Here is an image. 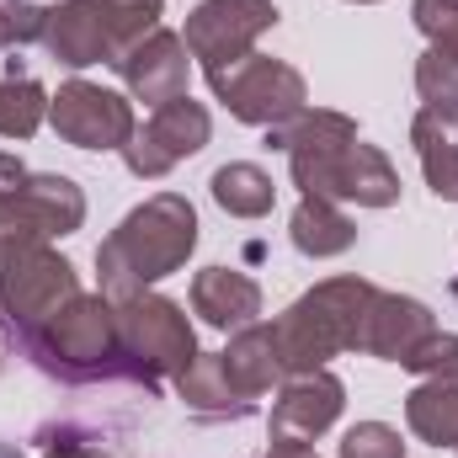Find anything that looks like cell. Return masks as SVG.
<instances>
[{"mask_svg": "<svg viewBox=\"0 0 458 458\" xmlns=\"http://www.w3.org/2000/svg\"><path fill=\"white\" fill-rule=\"evenodd\" d=\"M267 458H315V454H310V443H272Z\"/></svg>", "mask_w": 458, "mask_h": 458, "instance_id": "obj_30", "label": "cell"}, {"mask_svg": "<svg viewBox=\"0 0 458 458\" xmlns=\"http://www.w3.org/2000/svg\"><path fill=\"white\" fill-rule=\"evenodd\" d=\"M432 331L437 326H432L427 304L400 299V293H373V310H368V326H362V352L389 357V362H405Z\"/></svg>", "mask_w": 458, "mask_h": 458, "instance_id": "obj_15", "label": "cell"}, {"mask_svg": "<svg viewBox=\"0 0 458 458\" xmlns=\"http://www.w3.org/2000/svg\"><path fill=\"white\" fill-rule=\"evenodd\" d=\"M113 64L128 81V91L149 107H165V102L187 97V48H182V38L160 32V27H149L139 43H128Z\"/></svg>", "mask_w": 458, "mask_h": 458, "instance_id": "obj_13", "label": "cell"}, {"mask_svg": "<svg viewBox=\"0 0 458 458\" xmlns=\"http://www.w3.org/2000/svg\"><path fill=\"white\" fill-rule=\"evenodd\" d=\"M48 458H107L97 443H81V437H70V432H54L48 437Z\"/></svg>", "mask_w": 458, "mask_h": 458, "instance_id": "obj_28", "label": "cell"}, {"mask_svg": "<svg viewBox=\"0 0 458 458\" xmlns=\"http://www.w3.org/2000/svg\"><path fill=\"white\" fill-rule=\"evenodd\" d=\"M225 357V373L234 378V389L240 394H261V389H272L283 373H288V362H283V352H277V336H272V326H245L234 342H229V352H219Z\"/></svg>", "mask_w": 458, "mask_h": 458, "instance_id": "obj_18", "label": "cell"}, {"mask_svg": "<svg viewBox=\"0 0 458 458\" xmlns=\"http://www.w3.org/2000/svg\"><path fill=\"white\" fill-rule=\"evenodd\" d=\"M214 198L234 219H261L272 208V176L261 165H225L214 171Z\"/></svg>", "mask_w": 458, "mask_h": 458, "instance_id": "obj_22", "label": "cell"}, {"mask_svg": "<svg viewBox=\"0 0 458 458\" xmlns=\"http://www.w3.org/2000/svg\"><path fill=\"white\" fill-rule=\"evenodd\" d=\"M117 342H123L128 368L144 389H155L160 373H187L192 357H198L187 315L171 299H155V293H133V299L117 304Z\"/></svg>", "mask_w": 458, "mask_h": 458, "instance_id": "obj_7", "label": "cell"}, {"mask_svg": "<svg viewBox=\"0 0 458 458\" xmlns=\"http://www.w3.org/2000/svg\"><path fill=\"white\" fill-rule=\"evenodd\" d=\"M288 149L293 182L304 187V198H346L362 208H389L400 198V176L389 171V160L357 139V123L342 113H299V128L277 139Z\"/></svg>", "mask_w": 458, "mask_h": 458, "instance_id": "obj_1", "label": "cell"}, {"mask_svg": "<svg viewBox=\"0 0 458 458\" xmlns=\"http://www.w3.org/2000/svg\"><path fill=\"white\" fill-rule=\"evenodd\" d=\"M86 219V198L75 192V182L64 176H27L5 203H0V229L5 234H32V240H48V234H70Z\"/></svg>", "mask_w": 458, "mask_h": 458, "instance_id": "obj_12", "label": "cell"}, {"mask_svg": "<svg viewBox=\"0 0 458 458\" xmlns=\"http://www.w3.org/2000/svg\"><path fill=\"white\" fill-rule=\"evenodd\" d=\"M208 86H214V97L240 123H256V128H283L288 117L304 113V81H299V70H288L277 59H261V54H245L240 64L208 75Z\"/></svg>", "mask_w": 458, "mask_h": 458, "instance_id": "obj_8", "label": "cell"}, {"mask_svg": "<svg viewBox=\"0 0 458 458\" xmlns=\"http://www.w3.org/2000/svg\"><path fill=\"white\" fill-rule=\"evenodd\" d=\"M208 144V113L192 97H176L165 107H155V117L144 123V133H133L123 144V160L133 176H165L176 160L198 155Z\"/></svg>", "mask_w": 458, "mask_h": 458, "instance_id": "obj_10", "label": "cell"}, {"mask_svg": "<svg viewBox=\"0 0 458 458\" xmlns=\"http://www.w3.org/2000/svg\"><path fill=\"white\" fill-rule=\"evenodd\" d=\"M405 368L411 373H427V378H458V336H437L432 331L427 342L405 357Z\"/></svg>", "mask_w": 458, "mask_h": 458, "instance_id": "obj_27", "label": "cell"}, {"mask_svg": "<svg viewBox=\"0 0 458 458\" xmlns=\"http://www.w3.org/2000/svg\"><path fill=\"white\" fill-rule=\"evenodd\" d=\"M160 16V0H59L48 11V54L59 64H97L117 59L128 43H139Z\"/></svg>", "mask_w": 458, "mask_h": 458, "instance_id": "obj_6", "label": "cell"}, {"mask_svg": "<svg viewBox=\"0 0 458 458\" xmlns=\"http://www.w3.org/2000/svg\"><path fill=\"white\" fill-rule=\"evenodd\" d=\"M342 458H405V443H400L394 427H384V421H362V427L346 432Z\"/></svg>", "mask_w": 458, "mask_h": 458, "instance_id": "obj_25", "label": "cell"}, {"mask_svg": "<svg viewBox=\"0 0 458 458\" xmlns=\"http://www.w3.org/2000/svg\"><path fill=\"white\" fill-rule=\"evenodd\" d=\"M352 240H357V229H352V219L331 198H304L299 203V214H293V245L304 256H336Z\"/></svg>", "mask_w": 458, "mask_h": 458, "instance_id": "obj_21", "label": "cell"}, {"mask_svg": "<svg viewBox=\"0 0 458 458\" xmlns=\"http://www.w3.org/2000/svg\"><path fill=\"white\" fill-rule=\"evenodd\" d=\"M198 245V214L187 198L176 192H160L149 198L144 208H133L123 225L102 240L97 250V267H102V293L123 304L133 293H144V283L176 272Z\"/></svg>", "mask_w": 458, "mask_h": 458, "instance_id": "obj_2", "label": "cell"}, {"mask_svg": "<svg viewBox=\"0 0 458 458\" xmlns=\"http://www.w3.org/2000/svg\"><path fill=\"white\" fill-rule=\"evenodd\" d=\"M342 416V378L326 368L293 373L272 405V437L277 443H315Z\"/></svg>", "mask_w": 458, "mask_h": 458, "instance_id": "obj_14", "label": "cell"}, {"mask_svg": "<svg viewBox=\"0 0 458 458\" xmlns=\"http://www.w3.org/2000/svg\"><path fill=\"white\" fill-rule=\"evenodd\" d=\"M373 283L362 277H331L320 283L315 293H304L277 326V352L288 362V373H310V368H326V357L336 352H362V326H368V310H373Z\"/></svg>", "mask_w": 458, "mask_h": 458, "instance_id": "obj_3", "label": "cell"}, {"mask_svg": "<svg viewBox=\"0 0 458 458\" xmlns=\"http://www.w3.org/2000/svg\"><path fill=\"white\" fill-rule=\"evenodd\" d=\"M416 155H421V171H427L432 192L458 203V123L421 113L416 117Z\"/></svg>", "mask_w": 458, "mask_h": 458, "instance_id": "obj_20", "label": "cell"}, {"mask_svg": "<svg viewBox=\"0 0 458 458\" xmlns=\"http://www.w3.org/2000/svg\"><path fill=\"white\" fill-rule=\"evenodd\" d=\"M21 182H27V171H21V160H11V155H0V203H5V198H11V192L21 187Z\"/></svg>", "mask_w": 458, "mask_h": 458, "instance_id": "obj_29", "label": "cell"}, {"mask_svg": "<svg viewBox=\"0 0 458 458\" xmlns=\"http://www.w3.org/2000/svg\"><path fill=\"white\" fill-rule=\"evenodd\" d=\"M405 421L416 437L448 448L458 443V378H427L411 400H405Z\"/></svg>", "mask_w": 458, "mask_h": 458, "instance_id": "obj_19", "label": "cell"}, {"mask_svg": "<svg viewBox=\"0 0 458 458\" xmlns=\"http://www.w3.org/2000/svg\"><path fill=\"white\" fill-rule=\"evenodd\" d=\"M43 91L32 86V81H0V133L5 139H27V133H38V123H43Z\"/></svg>", "mask_w": 458, "mask_h": 458, "instance_id": "obj_23", "label": "cell"}, {"mask_svg": "<svg viewBox=\"0 0 458 458\" xmlns=\"http://www.w3.org/2000/svg\"><path fill=\"white\" fill-rule=\"evenodd\" d=\"M48 378L97 384V378H133L128 352L117 342V310L102 299H70L32 342L21 346Z\"/></svg>", "mask_w": 458, "mask_h": 458, "instance_id": "obj_4", "label": "cell"}, {"mask_svg": "<svg viewBox=\"0 0 458 458\" xmlns=\"http://www.w3.org/2000/svg\"><path fill=\"white\" fill-rule=\"evenodd\" d=\"M48 32V11L27 5V0H0V48H16V43H32Z\"/></svg>", "mask_w": 458, "mask_h": 458, "instance_id": "obj_26", "label": "cell"}, {"mask_svg": "<svg viewBox=\"0 0 458 458\" xmlns=\"http://www.w3.org/2000/svg\"><path fill=\"white\" fill-rule=\"evenodd\" d=\"M192 310L219 326V331H245L256 315H261V288L245 277V272H229V267H208L198 272L192 283Z\"/></svg>", "mask_w": 458, "mask_h": 458, "instance_id": "obj_16", "label": "cell"}, {"mask_svg": "<svg viewBox=\"0 0 458 458\" xmlns=\"http://www.w3.org/2000/svg\"><path fill=\"white\" fill-rule=\"evenodd\" d=\"M48 113H54V128L81 149H123L133 139V107L91 81H70Z\"/></svg>", "mask_w": 458, "mask_h": 458, "instance_id": "obj_11", "label": "cell"}, {"mask_svg": "<svg viewBox=\"0 0 458 458\" xmlns=\"http://www.w3.org/2000/svg\"><path fill=\"white\" fill-rule=\"evenodd\" d=\"M70 299H81V288L64 256L32 234H11L0 245V326L16 336V346L32 342Z\"/></svg>", "mask_w": 458, "mask_h": 458, "instance_id": "obj_5", "label": "cell"}, {"mask_svg": "<svg viewBox=\"0 0 458 458\" xmlns=\"http://www.w3.org/2000/svg\"><path fill=\"white\" fill-rule=\"evenodd\" d=\"M0 458H21V448H11V443H0Z\"/></svg>", "mask_w": 458, "mask_h": 458, "instance_id": "obj_31", "label": "cell"}, {"mask_svg": "<svg viewBox=\"0 0 458 458\" xmlns=\"http://www.w3.org/2000/svg\"><path fill=\"white\" fill-rule=\"evenodd\" d=\"M277 21L272 0H203L187 16V48L203 59L208 75H219L229 64H240L250 54V43Z\"/></svg>", "mask_w": 458, "mask_h": 458, "instance_id": "obj_9", "label": "cell"}, {"mask_svg": "<svg viewBox=\"0 0 458 458\" xmlns=\"http://www.w3.org/2000/svg\"><path fill=\"white\" fill-rule=\"evenodd\" d=\"M176 378H182V400H187V411L203 416V421H229V416L240 421V416L256 411V400L240 394L234 378L225 373V357H192V368L176 373Z\"/></svg>", "mask_w": 458, "mask_h": 458, "instance_id": "obj_17", "label": "cell"}, {"mask_svg": "<svg viewBox=\"0 0 458 458\" xmlns=\"http://www.w3.org/2000/svg\"><path fill=\"white\" fill-rule=\"evenodd\" d=\"M416 27L432 38L437 54L458 59V0H416Z\"/></svg>", "mask_w": 458, "mask_h": 458, "instance_id": "obj_24", "label": "cell"}, {"mask_svg": "<svg viewBox=\"0 0 458 458\" xmlns=\"http://www.w3.org/2000/svg\"><path fill=\"white\" fill-rule=\"evenodd\" d=\"M454 288H458V283H454Z\"/></svg>", "mask_w": 458, "mask_h": 458, "instance_id": "obj_32", "label": "cell"}]
</instances>
